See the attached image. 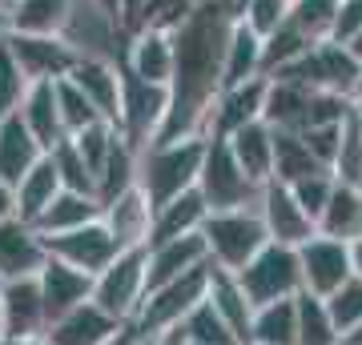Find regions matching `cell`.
Masks as SVG:
<instances>
[{
	"mask_svg": "<svg viewBox=\"0 0 362 345\" xmlns=\"http://www.w3.org/2000/svg\"><path fill=\"white\" fill-rule=\"evenodd\" d=\"M230 28L233 16L202 0V8L173 32L169 113L153 145L181 141V137H206L209 109H214V97L221 92V61H226Z\"/></svg>",
	"mask_w": 362,
	"mask_h": 345,
	"instance_id": "obj_1",
	"label": "cell"
},
{
	"mask_svg": "<svg viewBox=\"0 0 362 345\" xmlns=\"http://www.w3.org/2000/svg\"><path fill=\"white\" fill-rule=\"evenodd\" d=\"M202 161H206V137H181V141L149 145L137 157V189L145 193V201L153 209H161L165 201L197 189Z\"/></svg>",
	"mask_w": 362,
	"mask_h": 345,
	"instance_id": "obj_2",
	"label": "cell"
},
{
	"mask_svg": "<svg viewBox=\"0 0 362 345\" xmlns=\"http://www.w3.org/2000/svg\"><path fill=\"white\" fill-rule=\"evenodd\" d=\"M202 241L209 249V265L238 273V269H246L270 245V233L262 225L258 205H246V209H218V213H209L206 225H202Z\"/></svg>",
	"mask_w": 362,
	"mask_h": 345,
	"instance_id": "obj_3",
	"label": "cell"
},
{
	"mask_svg": "<svg viewBox=\"0 0 362 345\" xmlns=\"http://www.w3.org/2000/svg\"><path fill=\"white\" fill-rule=\"evenodd\" d=\"M145 293H149V249H121L93 277V301L121 325L137 321Z\"/></svg>",
	"mask_w": 362,
	"mask_h": 345,
	"instance_id": "obj_4",
	"label": "cell"
},
{
	"mask_svg": "<svg viewBox=\"0 0 362 345\" xmlns=\"http://www.w3.org/2000/svg\"><path fill=\"white\" fill-rule=\"evenodd\" d=\"M165 113H169V89L165 85L137 80L129 68L121 64V116H117V133H121V141L129 145L137 157L157 141V133L165 125Z\"/></svg>",
	"mask_w": 362,
	"mask_h": 345,
	"instance_id": "obj_5",
	"label": "cell"
},
{
	"mask_svg": "<svg viewBox=\"0 0 362 345\" xmlns=\"http://www.w3.org/2000/svg\"><path fill=\"white\" fill-rule=\"evenodd\" d=\"M197 193L206 197L209 213H218V209L258 205L262 185L246 177V169L238 165L226 137H206V161H202V173H197Z\"/></svg>",
	"mask_w": 362,
	"mask_h": 345,
	"instance_id": "obj_6",
	"label": "cell"
},
{
	"mask_svg": "<svg viewBox=\"0 0 362 345\" xmlns=\"http://www.w3.org/2000/svg\"><path fill=\"white\" fill-rule=\"evenodd\" d=\"M278 80H298L310 85L318 92H338V97H358L362 89V64L346 52V44L338 40H322L310 52H302L294 64H286L282 73H274ZM266 77V80H274Z\"/></svg>",
	"mask_w": 362,
	"mask_h": 345,
	"instance_id": "obj_7",
	"label": "cell"
},
{
	"mask_svg": "<svg viewBox=\"0 0 362 345\" xmlns=\"http://www.w3.org/2000/svg\"><path fill=\"white\" fill-rule=\"evenodd\" d=\"M206 293H209V265L189 269L185 277H173V282H165V285H153V289L145 293L141 313H137L133 325H137L141 337L149 341V337H157V333L181 325V321L206 301Z\"/></svg>",
	"mask_w": 362,
	"mask_h": 345,
	"instance_id": "obj_8",
	"label": "cell"
},
{
	"mask_svg": "<svg viewBox=\"0 0 362 345\" xmlns=\"http://www.w3.org/2000/svg\"><path fill=\"white\" fill-rule=\"evenodd\" d=\"M238 282H242L246 297L254 301V309L270 305V301H290V297L302 293V261H298V249L270 241L246 269H238Z\"/></svg>",
	"mask_w": 362,
	"mask_h": 345,
	"instance_id": "obj_9",
	"label": "cell"
},
{
	"mask_svg": "<svg viewBox=\"0 0 362 345\" xmlns=\"http://www.w3.org/2000/svg\"><path fill=\"white\" fill-rule=\"evenodd\" d=\"M45 249H49V257L81 269V273H89V277H97V273L121 253V245L113 241V233H109V225H105L101 217L89 221V225H81V229L45 237Z\"/></svg>",
	"mask_w": 362,
	"mask_h": 345,
	"instance_id": "obj_10",
	"label": "cell"
},
{
	"mask_svg": "<svg viewBox=\"0 0 362 345\" xmlns=\"http://www.w3.org/2000/svg\"><path fill=\"white\" fill-rule=\"evenodd\" d=\"M258 213H262V225H266V233H270V241L290 245V249L306 245L314 233H318L314 217L302 209V205H298L294 189H290V185H282V181L262 185V193H258Z\"/></svg>",
	"mask_w": 362,
	"mask_h": 345,
	"instance_id": "obj_11",
	"label": "cell"
},
{
	"mask_svg": "<svg viewBox=\"0 0 362 345\" xmlns=\"http://www.w3.org/2000/svg\"><path fill=\"white\" fill-rule=\"evenodd\" d=\"M298 261H302V289L314 297H330L342 282L354 277L350 265V245L314 233L306 245H298Z\"/></svg>",
	"mask_w": 362,
	"mask_h": 345,
	"instance_id": "obj_12",
	"label": "cell"
},
{
	"mask_svg": "<svg viewBox=\"0 0 362 345\" xmlns=\"http://www.w3.org/2000/svg\"><path fill=\"white\" fill-rule=\"evenodd\" d=\"M8 49H13L21 73L28 85L40 80H65L73 73L81 52L65 37H28V32H8Z\"/></svg>",
	"mask_w": 362,
	"mask_h": 345,
	"instance_id": "obj_13",
	"label": "cell"
},
{
	"mask_svg": "<svg viewBox=\"0 0 362 345\" xmlns=\"http://www.w3.org/2000/svg\"><path fill=\"white\" fill-rule=\"evenodd\" d=\"M262 109H266V77H254L246 85L221 89L214 97V109H209L206 137H233L238 128L262 121Z\"/></svg>",
	"mask_w": 362,
	"mask_h": 345,
	"instance_id": "obj_14",
	"label": "cell"
},
{
	"mask_svg": "<svg viewBox=\"0 0 362 345\" xmlns=\"http://www.w3.org/2000/svg\"><path fill=\"white\" fill-rule=\"evenodd\" d=\"M45 261H49L45 237L28 221H21V217L0 221V282L37 277Z\"/></svg>",
	"mask_w": 362,
	"mask_h": 345,
	"instance_id": "obj_15",
	"label": "cell"
},
{
	"mask_svg": "<svg viewBox=\"0 0 362 345\" xmlns=\"http://www.w3.org/2000/svg\"><path fill=\"white\" fill-rule=\"evenodd\" d=\"M69 80L89 97L93 109L109 125H117V116H121V61L113 64L109 56H85L81 52L77 64H73V73H69Z\"/></svg>",
	"mask_w": 362,
	"mask_h": 345,
	"instance_id": "obj_16",
	"label": "cell"
},
{
	"mask_svg": "<svg viewBox=\"0 0 362 345\" xmlns=\"http://www.w3.org/2000/svg\"><path fill=\"white\" fill-rule=\"evenodd\" d=\"M37 285H40V301H45V317L49 321L65 317L69 309H77L81 301L93 297V277L89 273H81V269L65 265V261H57V257H49V261L40 265Z\"/></svg>",
	"mask_w": 362,
	"mask_h": 345,
	"instance_id": "obj_17",
	"label": "cell"
},
{
	"mask_svg": "<svg viewBox=\"0 0 362 345\" xmlns=\"http://www.w3.org/2000/svg\"><path fill=\"white\" fill-rule=\"evenodd\" d=\"M121 64L137 80L165 85L169 89V77H173V32H153V28L129 32V44L121 52Z\"/></svg>",
	"mask_w": 362,
	"mask_h": 345,
	"instance_id": "obj_18",
	"label": "cell"
},
{
	"mask_svg": "<svg viewBox=\"0 0 362 345\" xmlns=\"http://www.w3.org/2000/svg\"><path fill=\"white\" fill-rule=\"evenodd\" d=\"M101 221L109 225V233H113V241L121 249H145L149 245V225H153V205L133 185L109 205H101Z\"/></svg>",
	"mask_w": 362,
	"mask_h": 345,
	"instance_id": "obj_19",
	"label": "cell"
},
{
	"mask_svg": "<svg viewBox=\"0 0 362 345\" xmlns=\"http://www.w3.org/2000/svg\"><path fill=\"white\" fill-rule=\"evenodd\" d=\"M117 329H121V321L109 317V313L89 297V301H81L77 309H69L65 317L49 321L45 341L49 345H105Z\"/></svg>",
	"mask_w": 362,
	"mask_h": 345,
	"instance_id": "obj_20",
	"label": "cell"
},
{
	"mask_svg": "<svg viewBox=\"0 0 362 345\" xmlns=\"http://www.w3.org/2000/svg\"><path fill=\"white\" fill-rule=\"evenodd\" d=\"M0 301H4V329L13 333V337H45L49 317H45L37 277L0 282Z\"/></svg>",
	"mask_w": 362,
	"mask_h": 345,
	"instance_id": "obj_21",
	"label": "cell"
},
{
	"mask_svg": "<svg viewBox=\"0 0 362 345\" xmlns=\"http://www.w3.org/2000/svg\"><path fill=\"white\" fill-rule=\"evenodd\" d=\"M310 85H298V80H266V109L262 121L278 133H306L310 125V101H314Z\"/></svg>",
	"mask_w": 362,
	"mask_h": 345,
	"instance_id": "obj_22",
	"label": "cell"
},
{
	"mask_svg": "<svg viewBox=\"0 0 362 345\" xmlns=\"http://www.w3.org/2000/svg\"><path fill=\"white\" fill-rule=\"evenodd\" d=\"M209 217V205L197 189L181 193L173 201H165L161 209H153V225H149V245H161V241H177V237H194L202 233ZM145 245V249H149Z\"/></svg>",
	"mask_w": 362,
	"mask_h": 345,
	"instance_id": "obj_23",
	"label": "cell"
},
{
	"mask_svg": "<svg viewBox=\"0 0 362 345\" xmlns=\"http://www.w3.org/2000/svg\"><path fill=\"white\" fill-rule=\"evenodd\" d=\"M16 116L25 121V128L37 137V145L49 153L65 141L69 133L61 125V109H57V80H40V85H28L25 101L16 109Z\"/></svg>",
	"mask_w": 362,
	"mask_h": 345,
	"instance_id": "obj_24",
	"label": "cell"
},
{
	"mask_svg": "<svg viewBox=\"0 0 362 345\" xmlns=\"http://www.w3.org/2000/svg\"><path fill=\"white\" fill-rule=\"evenodd\" d=\"M206 301L221 313V321L230 325L233 333H238V341L250 345V325H254V301L246 297V289H242V282H238V273H230V269H218L209 265V293Z\"/></svg>",
	"mask_w": 362,
	"mask_h": 345,
	"instance_id": "obj_25",
	"label": "cell"
},
{
	"mask_svg": "<svg viewBox=\"0 0 362 345\" xmlns=\"http://www.w3.org/2000/svg\"><path fill=\"white\" fill-rule=\"evenodd\" d=\"M202 265H209V249L202 241V233L149 245V289L173 282V277H185L189 269H202Z\"/></svg>",
	"mask_w": 362,
	"mask_h": 345,
	"instance_id": "obj_26",
	"label": "cell"
},
{
	"mask_svg": "<svg viewBox=\"0 0 362 345\" xmlns=\"http://www.w3.org/2000/svg\"><path fill=\"white\" fill-rule=\"evenodd\" d=\"M73 8L77 0H16L4 25L8 32H28V37H65Z\"/></svg>",
	"mask_w": 362,
	"mask_h": 345,
	"instance_id": "obj_27",
	"label": "cell"
},
{
	"mask_svg": "<svg viewBox=\"0 0 362 345\" xmlns=\"http://www.w3.org/2000/svg\"><path fill=\"white\" fill-rule=\"evenodd\" d=\"M40 157H45V149H40L37 137L25 128V121L16 113L0 116V181H8L16 189V181L25 177Z\"/></svg>",
	"mask_w": 362,
	"mask_h": 345,
	"instance_id": "obj_28",
	"label": "cell"
},
{
	"mask_svg": "<svg viewBox=\"0 0 362 345\" xmlns=\"http://www.w3.org/2000/svg\"><path fill=\"white\" fill-rule=\"evenodd\" d=\"M238 157V165L246 169L250 181H258V185H270L274 181V128L266 121H254V125L238 128L233 137H226Z\"/></svg>",
	"mask_w": 362,
	"mask_h": 345,
	"instance_id": "obj_29",
	"label": "cell"
},
{
	"mask_svg": "<svg viewBox=\"0 0 362 345\" xmlns=\"http://www.w3.org/2000/svg\"><path fill=\"white\" fill-rule=\"evenodd\" d=\"M318 233L334 237V241H346V245L354 237H362V185L334 181V193H330L322 217H318Z\"/></svg>",
	"mask_w": 362,
	"mask_h": 345,
	"instance_id": "obj_30",
	"label": "cell"
},
{
	"mask_svg": "<svg viewBox=\"0 0 362 345\" xmlns=\"http://www.w3.org/2000/svg\"><path fill=\"white\" fill-rule=\"evenodd\" d=\"M97 217H101V205H97V197L61 189L57 197H52L49 209L37 217V225H33V229H37L40 237H57V233L81 229V225H89V221H97Z\"/></svg>",
	"mask_w": 362,
	"mask_h": 345,
	"instance_id": "obj_31",
	"label": "cell"
},
{
	"mask_svg": "<svg viewBox=\"0 0 362 345\" xmlns=\"http://www.w3.org/2000/svg\"><path fill=\"white\" fill-rule=\"evenodd\" d=\"M254 77H262V37L242 20H233L230 40H226V61H221V89L246 85Z\"/></svg>",
	"mask_w": 362,
	"mask_h": 345,
	"instance_id": "obj_32",
	"label": "cell"
},
{
	"mask_svg": "<svg viewBox=\"0 0 362 345\" xmlns=\"http://www.w3.org/2000/svg\"><path fill=\"white\" fill-rule=\"evenodd\" d=\"M57 193H61V177H57L52 157L45 153L37 165L25 173V177L16 181V217L28 221V225H37V217L52 205V197H57Z\"/></svg>",
	"mask_w": 362,
	"mask_h": 345,
	"instance_id": "obj_33",
	"label": "cell"
},
{
	"mask_svg": "<svg viewBox=\"0 0 362 345\" xmlns=\"http://www.w3.org/2000/svg\"><path fill=\"white\" fill-rule=\"evenodd\" d=\"M250 345H298V305L290 301H270L254 309L250 325Z\"/></svg>",
	"mask_w": 362,
	"mask_h": 345,
	"instance_id": "obj_34",
	"label": "cell"
},
{
	"mask_svg": "<svg viewBox=\"0 0 362 345\" xmlns=\"http://www.w3.org/2000/svg\"><path fill=\"white\" fill-rule=\"evenodd\" d=\"M298 305V345H342V333H338L330 309H326V297L302 293L294 297Z\"/></svg>",
	"mask_w": 362,
	"mask_h": 345,
	"instance_id": "obj_35",
	"label": "cell"
},
{
	"mask_svg": "<svg viewBox=\"0 0 362 345\" xmlns=\"http://www.w3.org/2000/svg\"><path fill=\"white\" fill-rule=\"evenodd\" d=\"M310 173H322V165L314 161V153L306 149V141L298 133H278L274 128V181L282 185H298Z\"/></svg>",
	"mask_w": 362,
	"mask_h": 345,
	"instance_id": "obj_36",
	"label": "cell"
},
{
	"mask_svg": "<svg viewBox=\"0 0 362 345\" xmlns=\"http://www.w3.org/2000/svg\"><path fill=\"white\" fill-rule=\"evenodd\" d=\"M133 185H137V153L125 141H117L105 169L97 173V205H109L113 197H121Z\"/></svg>",
	"mask_w": 362,
	"mask_h": 345,
	"instance_id": "obj_37",
	"label": "cell"
},
{
	"mask_svg": "<svg viewBox=\"0 0 362 345\" xmlns=\"http://www.w3.org/2000/svg\"><path fill=\"white\" fill-rule=\"evenodd\" d=\"M310 49H314V40H306L290 20H286L282 28H274L270 37L262 40V77L282 73L286 64H294L302 52H310Z\"/></svg>",
	"mask_w": 362,
	"mask_h": 345,
	"instance_id": "obj_38",
	"label": "cell"
},
{
	"mask_svg": "<svg viewBox=\"0 0 362 345\" xmlns=\"http://www.w3.org/2000/svg\"><path fill=\"white\" fill-rule=\"evenodd\" d=\"M334 13H338V0H290V16L286 20L306 40L322 44L334 32Z\"/></svg>",
	"mask_w": 362,
	"mask_h": 345,
	"instance_id": "obj_39",
	"label": "cell"
},
{
	"mask_svg": "<svg viewBox=\"0 0 362 345\" xmlns=\"http://www.w3.org/2000/svg\"><path fill=\"white\" fill-rule=\"evenodd\" d=\"M197 8H202V0H145L129 32H137V28H153V32H177V28L197 13Z\"/></svg>",
	"mask_w": 362,
	"mask_h": 345,
	"instance_id": "obj_40",
	"label": "cell"
},
{
	"mask_svg": "<svg viewBox=\"0 0 362 345\" xmlns=\"http://www.w3.org/2000/svg\"><path fill=\"white\" fill-rule=\"evenodd\" d=\"M181 329H185L189 345H242L238 341V333L221 321V313L209 305V301H202L189 317L181 321Z\"/></svg>",
	"mask_w": 362,
	"mask_h": 345,
	"instance_id": "obj_41",
	"label": "cell"
},
{
	"mask_svg": "<svg viewBox=\"0 0 362 345\" xmlns=\"http://www.w3.org/2000/svg\"><path fill=\"white\" fill-rule=\"evenodd\" d=\"M52 165H57V177H61V189H73V193H89V197H97V181H93V169L85 165V157H81V149L73 141H61L57 149H49Z\"/></svg>",
	"mask_w": 362,
	"mask_h": 345,
	"instance_id": "obj_42",
	"label": "cell"
},
{
	"mask_svg": "<svg viewBox=\"0 0 362 345\" xmlns=\"http://www.w3.org/2000/svg\"><path fill=\"white\" fill-rule=\"evenodd\" d=\"M57 109H61V125H65L69 137H77L81 128H89V125H97V121H105V116L93 109V101L69 77L57 80Z\"/></svg>",
	"mask_w": 362,
	"mask_h": 345,
	"instance_id": "obj_43",
	"label": "cell"
},
{
	"mask_svg": "<svg viewBox=\"0 0 362 345\" xmlns=\"http://www.w3.org/2000/svg\"><path fill=\"white\" fill-rule=\"evenodd\" d=\"M25 92H28V80L21 73V64H16L13 49H8V32H0V116L16 113Z\"/></svg>",
	"mask_w": 362,
	"mask_h": 345,
	"instance_id": "obj_44",
	"label": "cell"
},
{
	"mask_svg": "<svg viewBox=\"0 0 362 345\" xmlns=\"http://www.w3.org/2000/svg\"><path fill=\"white\" fill-rule=\"evenodd\" d=\"M330 173H334V181L362 185V125L354 121V113L342 125V145H338V157H334V169Z\"/></svg>",
	"mask_w": 362,
	"mask_h": 345,
	"instance_id": "obj_45",
	"label": "cell"
},
{
	"mask_svg": "<svg viewBox=\"0 0 362 345\" xmlns=\"http://www.w3.org/2000/svg\"><path fill=\"white\" fill-rule=\"evenodd\" d=\"M286 16H290V0H242L238 4V20L254 28L262 40L270 37L274 28H282Z\"/></svg>",
	"mask_w": 362,
	"mask_h": 345,
	"instance_id": "obj_46",
	"label": "cell"
},
{
	"mask_svg": "<svg viewBox=\"0 0 362 345\" xmlns=\"http://www.w3.org/2000/svg\"><path fill=\"white\" fill-rule=\"evenodd\" d=\"M326 309H330V317H334L338 333L346 337L354 325L362 321V277H350L334 289V293L326 297Z\"/></svg>",
	"mask_w": 362,
	"mask_h": 345,
	"instance_id": "obj_47",
	"label": "cell"
},
{
	"mask_svg": "<svg viewBox=\"0 0 362 345\" xmlns=\"http://www.w3.org/2000/svg\"><path fill=\"white\" fill-rule=\"evenodd\" d=\"M290 189H294L298 205H302V209L314 217V225H318L326 201H330V193H334V173H330V169H322V173H310V177H302L298 185H290Z\"/></svg>",
	"mask_w": 362,
	"mask_h": 345,
	"instance_id": "obj_48",
	"label": "cell"
},
{
	"mask_svg": "<svg viewBox=\"0 0 362 345\" xmlns=\"http://www.w3.org/2000/svg\"><path fill=\"white\" fill-rule=\"evenodd\" d=\"M342 125H346V121H342ZM342 125H314V128H306V133H298L322 169H334L338 145H342Z\"/></svg>",
	"mask_w": 362,
	"mask_h": 345,
	"instance_id": "obj_49",
	"label": "cell"
},
{
	"mask_svg": "<svg viewBox=\"0 0 362 345\" xmlns=\"http://www.w3.org/2000/svg\"><path fill=\"white\" fill-rule=\"evenodd\" d=\"M354 32H362V0H338V13H334V32L330 40L346 44Z\"/></svg>",
	"mask_w": 362,
	"mask_h": 345,
	"instance_id": "obj_50",
	"label": "cell"
},
{
	"mask_svg": "<svg viewBox=\"0 0 362 345\" xmlns=\"http://www.w3.org/2000/svg\"><path fill=\"white\" fill-rule=\"evenodd\" d=\"M105 345H149V341H145V337H141V329H137V325L129 321V325H121V329H117V333H113V337H109Z\"/></svg>",
	"mask_w": 362,
	"mask_h": 345,
	"instance_id": "obj_51",
	"label": "cell"
},
{
	"mask_svg": "<svg viewBox=\"0 0 362 345\" xmlns=\"http://www.w3.org/2000/svg\"><path fill=\"white\" fill-rule=\"evenodd\" d=\"M16 217V189L8 181H0V221Z\"/></svg>",
	"mask_w": 362,
	"mask_h": 345,
	"instance_id": "obj_52",
	"label": "cell"
},
{
	"mask_svg": "<svg viewBox=\"0 0 362 345\" xmlns=\"http://www.w3.org/2000/svg\"><path fill=\"white\" fill-rule=\"evenodd\" d=\"M149 345H189V337H185V329H181V325H173V329L149 337Z\"/></svg>",
	"mask_w": 362,
	"mask_h": 345,
	"instance_id": "obj_53",
	"label": "cell"
},
{
	"mask_svg": "<svg viewBox=\"0 0 362 345\" xmlns=\"http://www.w3.org/2000/svg\"><path fill=\"white\" fill-rule=\"evenodd\" d=\"M141 4L145 0H121V28H125V32L133 28V20H137V13H141Z\"/></svg>",
	"mask_w": 362,
	"mask_h": 345,
	"instance_id": "obj_54",
	"label": "cell"
},
{
	"mask_svg": "<svg viewBox=\"0 0 362 345\" xmlns=\"http://www.w3.org/2000/svg\"><path fill=\"white\" fill-rule=\"evenodd\" d=\"M350 265H354V277H362V237L350 241Z\"/></svg>",
	"mask_w": 362,
	"mask_h": 345,
	"instance_id": "obj_55",
	"label": "cell"
},
{
	"mask_svg": "<svg viewBox=\"0 0 362 345\" xmlns=\"http://www.w3.org/2000/svg\"><path fill=\"white\" fill-rule=\"evenodd\" d=\"M89 4H97L101 13H109V16L117 20V25H121V0H89Z\"/></svg>",
	"mask_w": 362,
	"mask_h": 345,
	"instance_id": "obj_56",
	"label": "cell"
},
{
	"mask_svg": "<svg viewBox=\"0 0 362 345\" xmlns=\"http://www.w3.org/2000/svg\"><path fill=\"white\" fill-rule=\"evenodd\" d=\"M0 345H49V341H45V337H13V333H4Z\"/></svg>",
	"mask_w": 362,
	"mask_h": 345,
	"instance_id": "obj_57",
	"label": "cell"
},
{
	"mask_svg": "<svg viewBox=\"0 0 362 345\" xmlns=\"http://www.w3.org/2000/svg\"><path fill=\"white\" fill-rule=\"evenodd\" d=\"M346 52H350V56H354V61L362 64V32H354V37L346 40Z\"/></svg>",
	"mask_w": 362,
	"mask_h": 345,
	"instance_id": "obj_58",
	"label": "cell"
},
{
	"mask_svg": "<svg viewBox=\"0 0 362 345\" xmlns=\"http://www.w3.org/2000/svg\"><path fill=\"white\" fill-rule=\"evenodd\" d=\"M206 4H218V8H226V13L238 20V4H242V0H206Z\"/></svg>",
	"mask_w": 362,
	"mask_h": 345,
	"instance_id": "obj_59",
	"label": "cell"
},
{
	"mask_svg": "<svg viewBox=\"0 0 362 345\" xmlns=\"http://www.w3.org/2000/svg\"><path fill=\"white\" fill-rule=\"evenodd\" d=\"M342 345H362V321H358V325H354V329L346 333V337H342Z\"/></svg>",
	"mask_w": 362,
	"mask_h": 345,
	"instance_id": "obj_60",
	"label": "cell"
},
{
	"mask_svg": "<svg viewBox=\"0 0 362 345\" xmlns=\"http://www.w3.org/2000/svg\"><path fill=\"white\" fill-rule=\"evenodd\" d=\"M13 4H16V0H0V20H4V16L13 13ZM4 28H8V25H4Z\"/></svg>",
	"mask_w": 362,
	"mask_h": 345,
	"instance_id": "obj_61",
	"label": "cell"
},
{
	"mask_svg": "<svg viewBox=\"0 0 362 345\" xmlns=\"http://www.w3.org/2000/svg\"><path fill=\"white\" fill-rule=\"evenodd\" d=\"M354 121H358V125H362V92H358V97H354Z\"/></svg>",
	"mask_w": 362,
	"mask_h": 345,
	"instance_id": "obj_62",
	"label": "cell"
},
{
	"mask_svg": "<svg viewBox=\"0 0 362 345\" xmlns=\"http://www.w3.org/2000/svg\"><path fill=\"white\" fill-rule=\"evenodd\" d=\"M4 333L8 329H4V301H0V337H4Z\"/></svg>",
	"mask_w": 362,
	"mask_h": 345,
	"instance_id": "obj_63",
	"label": "cell"
},
{
	"mask_svg": "<svg viewBox=\"0 0 362 345\" xmlns=\"http://www.w3.org/2000/svg\"><path fill=\"white\" fill-rule=\"evenodd\" d=\"M358 92H362V89H358Z\"/></svg>",
	"mask_w": 362,
	"mask_h": 345,
	"instance_id": "obj_64",
	"label": "cell"
}]
</instances>
